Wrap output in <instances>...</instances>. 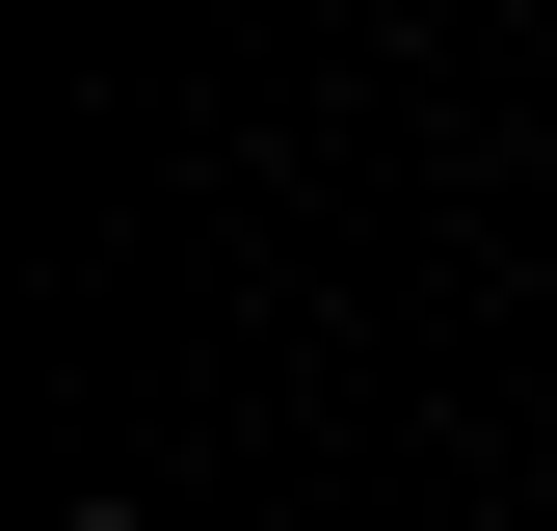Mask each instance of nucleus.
I'll return each mask as SVG.
<instances>
[{
    "instance_id": "obj_1",
    "label": "nucleus",
    "mask_w": 557,
    "mask_h": 531,
    "mask_svg": "<svg viewBox=\"0 0 557 531\" xmlns=\"http://www.w3.org/2000/svg\"><path fill=\"white\" fill-rule=\"evenodd\" d=\"M81 531H133V505H81Z\"/></svg>"
}]
</instances>
